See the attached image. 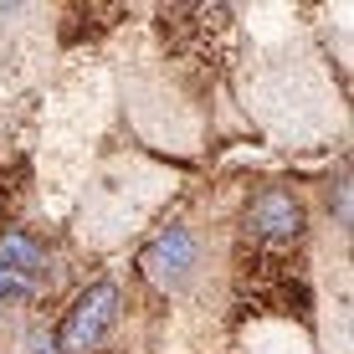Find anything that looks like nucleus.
<instances>
[{
  "instance_id": "nucleus-4",
  "label": "nucleus",
  "mask_w": 354,
  "mask_h": 354,
  "mask_svg": "<svg viewBox=\"0 0 354 354\" xmlns=\"http://www.w3.org/2000/svg\"><path fill=\"white\" fill-rule=\"evenodd\" d=\"M0 262L31 277L36 267H41V247H36V241L26 236V231H10V236H0Z\"/></svg>"
},
{
  "instance_id": "nucleus-1",
  "label": "nucleus",
  "mask_w": 354,
  "mask_h": 354,
  "mask_svg": "<svg viewBox=\"0 0 354 354\" xmlns=\"http://www.w3.org/2000/svg\"><path fill=\"white\" fill-rule=\"evenodd\" d=\"M118 319V283H93L57 328V354H93Z\"/></svg>"
},
{
  "instance_id": "nucleus-2",
  "label": "nucleus",
  "mask_w": 354,
  "mask_h": 354,
  "mask_svg": "<svg viewBox=\"0 0 354 354\" xmlns=\"http://www.w3.org/2000/svg\"><path fill=\"white\" fill-rule=\"evenodd\" d=\"M139 267H144V277L160 283L165 292H180L195 277V267H201V241H195L190 226H169L149 241V252L139 257Z\"/></svg>"
},
{
  "instance_id": "nucleus-3",
  "label": "nucleus",
  "mask_w": 354,
  "mask_h": 354,
  "mask_svg": "<svg viewBox=\"0 0 354 354\" xmlns=\"http://www.w3.org/2000/svg\"><path fill=\"white\" fill-rule=\"evenodd\" d=\"M252 231L267 241H288V236H298L303 231V205L292 201L288 190H267L252 201Z\"/></svg>"
},
{
  "instance_id": "nucleus-5",
  "label": "nucleus",
  "mask_w": 354,
  "mask_h": 354,
  "mask_svg": "<svg viewBox=\"0 0 354 354\" xmlns=\"http://www.w3.org/2000/svg\"><path fill=\"white\" fill-rule=\"evenodd\" d=\"M21 292H31V277L0 262V298H21Z\"/></svg>"
}]
</instances>
